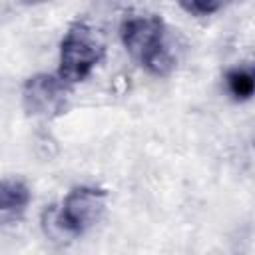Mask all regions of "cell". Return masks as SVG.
Returning <instances> with one entry per match:
<instances>
[{"label": "cell", "mask_w": 255, "mask_h": 255, "mask_svg": "<svg viewBox=\"0 0 255 255\" xmlns=\"http://www.w3.org/2000/svg\"><path fill=\"white\" fill-rule=\"evenodd\" d=\"M120 38L128 54L155 76L173 70L175 60L165 42V24L151 12H128L120 24Z\"/></svg>", "instance_id": "1"}, {"label": "cell", "mask_w": 255, "mask_h": 255, "mask_svg": "<svg viewBox=\"0 0 255 255\" xmlns=\"http://www.w3.org/2000/svg\"><path fill=\"white\" fill-rule=\"evenodd\" d=\"M106 207V191L98 187H74L56 209H48L44 213L46 233L54 239L76 237L90 229L104 213Z\"/></svg>", "instance_id": "2"}, {"label": "cell", "mask_w": 255, "mask_h": 255, "mask_svg": "<svg viewBox=\"0 0 255 255\" xmlns=\"http://www.w3.org/2000/svg\"><path fill=\"white\" fill-rule=\"evenodd\" d=\"M104 56V40L88 22H76L68 28L60 44L58 78L68 84L86 80Z\"/></svg>", "instance_id": "3"}, {"label": "cell", "mask_w": 255, "mask_h": 255, "mask_svg": "<svg viewBox=\"0 0 255 255\" xmlns=\"http://www.w3.org/2000/svg\"><path fill=\"white\" fill-rule=\"evenodd\" d=\"M22 102L28 114L54 118L66 108V84L60 78L38 74L32 76L22 90Z\"/></svg>", "instance_id": "4"}, {"label": "cell", "mask_w": 255, "mask_h": 255, "mask_svg": "<svg viewBox=\"0 0 255 255\" xmlns=\"http://www.w3.org/2000/svg\"><path fill=\"white\" fill-rule=\"evenodd\" d=\"M30 203V189L22 179L6 177L0 189V215L4 223L18 221Z\"/></svg>", "instance_id": "5"}, {"label": "cell", "mask_w": 255, "mask_h": 255, "mask_svg": "<svg viewBox=\"0 0 255 255\" xmlns=\"http://www.w3.org/2000/svg\"><path fill=\"white\" fill-rule=\"evenodd\" d=\"M225 88L237 102H245L255 94V66H237L225 74Z\"/></svg>", "instance_id": "6"}, {"label": "cell", "mask_w": 255, "mask_h": 255, "mask_svg": "<svg viewBox=\"0 0 255 255\" xmlns=\"http://www.w3.org/2000/svg\"><path fill=\"white\" fill-rule=\"evenodd\" d=\"M185 12L193 14V16H209L215 10H219V2H203V0H191V2H181L179 4Z\"/></svg>", "instance_id": "7"}]
</instances>
